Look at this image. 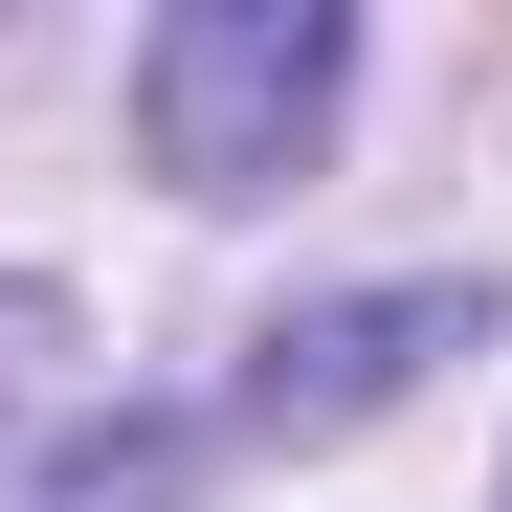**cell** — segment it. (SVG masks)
I'll use <instances>...</instances> for the list:
<instances>
[{
  "mask_svg": "<svg viewBox=\"0 0 512 512\" xmlns=\"http://www.w3.org/2000/svg\"><path fill=\"white\" fill-rule=\"evenodd\" d=\"M334 67H357V23H334V0H179V23L134 45L156 179H179V201H268L290 156L334 134Z\"/></svg>",
  "mask_w": 512,
  "mask_h": 512,
  "instance_id": "6da1fadb",
  "label": "cell"
},
{
  "mask_svg": "<svg viewBox=\"0 0 512 512\" xmlns=\"http://www.w3.org/2000/svg\"><path fill=\"white\" fill-rule=\"evenodd\" d=\"M423 357H468V290H357V312H290L268 357H245V423H357V401H401Z\"/></svg>",
  "mask_w": 512,
  "mask_h": 512,
  "instance_id": "7a4b0ae2",
  "label": "cell"
},
{
  "mask_svg": "<svg viewBox=\"0 0 512 512\" xmlns=\"http://www.w3.org/2000/svg\"><path fill=\"white\" fill-rule=\"evenodd\" d=\"M23 512H179V423H112V446H67Z\"/></svg>",
  "mask_w": 512,
  "mask_h": 512,
  "instance_id": "3957f363",
  "label": "cell"
}]
</instances>
